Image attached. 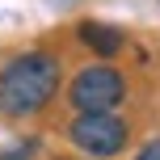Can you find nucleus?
Masks as SVG:
<instances>
[{
    "label": "nucleus",
    "mask_w": 160,
    "mask_h": 160,
    "mask_svg": "<svg viewBox=\"0 0 160 160\" xmlns=\"http://www.w3.org/2000/svg\"><path fill=\"white\" fill-rule=\"evenodd\" d=\"M63 68L51 51H25L0 68V114L4 118H30L59 93Z\"/></svg>",
    "instance_id": "nucleus-1"
},
{
    "label": "nucleus",
    "mask_w": 160,
    "mask_h": 160,
    "mask_svg": "<svg viewBox=\"0 0 160 160\" xmlns=\"http://www.w3.org/2000/svg\"><path fill=\"white\" fill-rule=\"evenodd\" d=\"M68 97H72V105L80 114H105L127 97V76L110 63H88V68L76 72Z\"/></svg>",
    "instance_id": "nucleus-2"
},
{
    "label": "nucleus",
    "mask_w": 160,
    "mask_h": 160,
    "mask_svg": "<svg viewBox=\"0 0 160 160\" xmlns=\"http://www.w3.org/2000/svg\"><path fill=\"white\" fill-rule=\"evenodd\" d=\"M127 122L118 118V114H80V118H72V127H68V139L80 148L84 156L93 160H110L118 156L122 148H127Z\"/></svg>",
    "instance_id": "nucleus-3"
},
{
    "label": "nucleus",
    "mask_w": 160,
    "mask_h": 160,
    "mask_svg": "<svg viewBox=\"0 0 160 160\" xmlns=\"http://www.w3.org/2000/svg\"><path fill=\"white\" fill-rule=\"evenodd\" d=\"M76 38L84 42L93 55H101V59H114L122 47H127V34H122L118 25H105V21H80Z\"/></svg>",
    "instance_id": "nucleus-4"
},
{
    "label": "nucleus",
    "mask_w": 160,
    "mask_h": 160,
    "mask_svg": "<svg viewBox=\"0 0 160 160\" xmlns=\"http://www.w3.org/2000/svg\"><path fill=\"white\" fill-rule=\"evenodd\" d=\"M34 148H38L34 139H25V143H13V152H0V160H30V156H34Z\"/></svg>",
    "instance_id": "nucleus-5"
},
{
    "label": "nucleus",
    "mask_w": 160,
    "mask_h": 160,
    "mask_svg": "<svg viewBox=\"0 0 160 160\" xmlns=\"http://www.w3.org/2000/svg\"><path fill=\"white\" fill-rule=\"evenodd\" d=\"M135 160H160V139H152V143H143Z\"/></svg>",
    "instance_id": "nucleus-6"
}]
</instances>
